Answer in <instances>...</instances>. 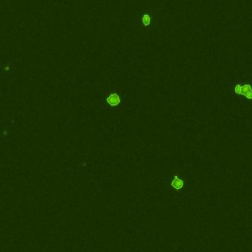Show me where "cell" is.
<instances>
[{"label": "cell", "mask_w": 252, "mask_h": 252, "mask_svg": "<svg viewBox=\"0 0 252 252\" xmlns=\"http://www.w3.org/2000/svg\"><path fill=\"white\" fill-rule=\"evenodd\" d=\"M230 93L234 96H238L239 99L252 100V80L237 78L228 82Z\"/></svg>", "instance_id": "cell-1"}, {"label": "cell", "mask_w": 252, "mask_h": 252, "mask_svg": "<svg viewBox=\"0 0 252 252\" xmlns=\"http://www.w3.org/2000/svg\"><path fill=\"white\" fill-rule=\"evenodd\" d=\"M105 101L111 107L118 106L122 103V94L118 92H112L106 97Z\"/></svg>", "instance_id": "cell-2"}, {"label": "cell", "mask_w": 252, "mask_h": 252, "mask_svg": "<svg viewBox=\"0 0 252 252\" xmlns=\"http://www.w3.org/2000/svg\"><path fill=\"white\" fill-rule=\"evenodd\" d=\"M171 185L175 190H180L183 186H184V182H183V180L181 178H179L177 175H175L171 182Z\"/></svg>", "instance_id": "cell-3"}, {"label": "cell", "mask_w": 252, "mask_h": 252, "mask_svg": "<svg viewBox=\"0 0 252 252\" xmlns=\"http://www.w3.org/2000/svg\"><path fill=\"white\" fill-rule=\"evenodd\" d=\"M141 21H142V24L144 27H149L150 25H151V21H152L151 16H150L149 14H144L142 16Z\"/></svg>", "instance_id": "cell-4"}]
</instances>
